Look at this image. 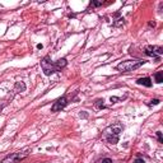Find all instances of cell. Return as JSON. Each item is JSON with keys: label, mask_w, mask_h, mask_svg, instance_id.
<instances>
[{"label": "cell", "mask_w": 163, "mask_h": 163, "mask_svg": "<svg viewBox=\"0 0 163 163\" xmlns=\"http://www.w3.org/2000/svg\"><path fill=\"white\" fill-rule=\"evenodd\" d=\"M66 59H61V60H58V61H51L50 60V56H46V58L41 61V66H42V70L46 75H51L56 72H60L62 68L66 66Z\"/></svg>", "instance_id": "obj_1"}, {"label": "cell", "mask_w": 163, "mask_h": 163, "mask_svg": "<svg viewBox=\"0 0 163 163\" xmlns=\"http://www.w3.org/2000/svg\"><path fill=\"white\" fill-rule=\"evenodd\" d=\"M122 125L121 124H113L111 126H108L107 129L103 131V139H106L110 144H116L120 138V133L122 131Z\"/></svg>", "instance_id": "obj_2"}, {"label": "cell", "mask_w": 163, "mask_h": 163, "mask_svg": "<svg viewBox=\"0 0 163 163\" xmlns=\"http://www.w3.org/2000/svg\"><path fill=\"white\" fill-rule=\"evenodd\" d=\"M145 61L144 60H126V61H121L116 66L117 70L122 73H127V72H133V70L139 69L141 65H144Z\"/></svg>", "instance_id": "obj_3"}, {"label": "cell", "mask_w": 163, "mask_h": 163, "mask_svg": "<svg viewBox=\"0 0 163 163\" xmlns=\"http://www.w3.org/2000/svg\"><path fill=\"white\" fill-rule=\"evenodd\" d=\"M145 54L148 56H153V58L158 59V56L163 54V48L159 46H147L145 47Z\"/></svg>", "instance_id": "obj_4"}, {"label": "cell", "mask_w": 163, "mask_h": 163, "mask_svg": "<svg viewBox=\"0 0 163 163\" xmlns=\"http://www.w3.org/2000/svg\"><path fill=\"white\" fill-rule=\"evenodd\" d=\"M68 105V100H66V97L65 96H62L61 98H59V100H56L55 103L52 105V107H51V111L52 112H58V111H61L65 106Z\"/></svg>", "instance_id": "obj_5"}, {"label": "cell", "mask_w": 163, "mask_h": 163, "mask_svg": "<svg viewBox=\"0 0 163 163\" xmlns=\"http://www.w3.org/2000/svg\"><path fill=\"white\" fill-rule=\"evenodd\" d=\"M26 155L27 154H20V153H13L10 155H8L4 161L3 163H18L19 161H22L23 158H26Z\"/></svg>", "instance_id": "obj_6"}, {"label": "cell", "mask_w": 163, "mask_h": 163, "mask_svg": "<svg viewBox=\"0 0 163 163\" xmlns=\"http://www.w3.org/2000/svg\"><path fill=\"white\" fill-rule=\"evenodd\" d=\"M138 84H140V86H145V87H152V80H151V78H140V79H138L136 82Z\"/></svg>", "instance_id": "obj_7"}, {"label": "cell", "mask_w": 163, "mask_h": 163, "mask_svg": "<svg viewBox=\"0 0 163 163\" xmlns=\"http://www.w3.org/2000/svg\"><path fill=\"white\" fill-rule=\"evenodd\" d=\"M16 90L17 92H24L26 90V84L23 82H18L16 84Z\"/></svg>", "instance_id": "obj_8"}, {"label": "cell", "mask_w": 163, "mask_h": 163, "mask_svg": "<svg viewBox=\"0 0 163 163\" xmlns=\"http://www.w3.org/2000/svg\"><path fill=\"white\" fill-rule=\"evenodd\" d=\"M154 79H155V82H157L158 84H161V83L163 82V73H162V72L155 73V75H154Z\"/></svg>", "instance_id": "obj_9"}, {"label": "cell", "mask_w": 163, "mask_h": 163, "mask_svg": "<svg viewBox=\"0 0 163 163\" xmlns=\"http://www.w3.org/2000/svg\"><path fill=\"white\" fill-rule=\"evenodd\" d=\"M94 106L97 108H105V105H103V100H97L94 102Z\"/></svg>", "instance_id": "obj_10"}, {"label": "cell", "mask_w": 163, "mask_h": 163, "mask_svg": "<svg viewBox=\"0 0 163 163\" xmlns=\"http://www.w3.org/2000/svg\"><path fill=\"white\" fill-rule=\"evenodd\" d=\"M159 103V100H153L151 101V103H148V106H153V105H158Z\"/></svg>", "instance_id": "obj_11"}, {"label": "cell", "mask_w": 163, "mask_h": 163, "mask_svg": "<svg viewBox=\"0 0 163 163\" xmlns=\"http://www.w3.org/2000/svg\"><path fill=\"white\" fill-rule=\"evenodd\" d=\"M157 136H158L159 143H162V141H163V139H162V133H161V131H157Z\"/></svg>", "instance_id": "obj_12"}, {"label": "cell", "mask_w": 163, "mask_h": 163, "mask_svg": "<svg viewBox=\"0 0 163 163\" xmlns=\"http://www.w3.org/2000/svg\"><path fill=\"white\" fill-rule=\"evenodd\" d=\"M134 163H145L144 159H141V158H136L135 161H134Z\"/></svg>", "instance_id": "obj_13"}, {"label": "cell", "mask_w": 163, "mask_h": 163, "mask_svg": "<svg viewBox=\"0 0 163 163\" xmlns=\"http://www.w3.org/2000/svg\"><path fill=\"white\" fill-rule=\"evenodd\" d=\"M102 163H112V161H111L110 158H105V159L102 161Z\"/></svg>", "instance_id": "obj_14"}, {"label": "cell", "mask_w": 163, "mask_h": 163, "mask_svg": "<svg viewBox=\"0 0 163 163\" xmlns=\"http://www.w3.org/2000/svg\"><path fill=\"white\" fill-rule=\"evenodd\" d=\"M101 4H102V2H93V3H92V5H94V6H98Z\"/></svg>", "instance_id": "obj_15"}]
</instances>
